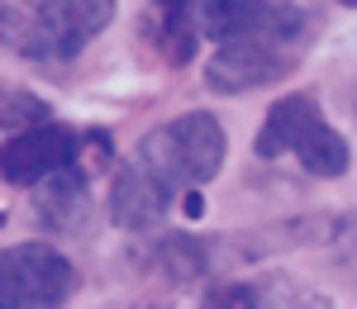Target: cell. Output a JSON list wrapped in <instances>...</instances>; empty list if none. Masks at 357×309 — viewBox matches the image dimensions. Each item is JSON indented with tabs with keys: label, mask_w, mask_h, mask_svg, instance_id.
<instances>
[{
	"label": "cell",
	"mask_w": 357,
	"mask_h": 309,
	"mask_svg": "<svg viewBox=\"0 0 357 309\" xmlns=\"http://www.w3.org/2000/svg\"><path fill=\"white\" fill-rule=\"evenodd\" d=\"M43 124H53V110L43 95H33L20 81H0V129H10V138L29 134V129H43Z\"/></svg>",
	"instance_id": "obj_11"
},
{
	"label": "cell",
	"mask_w": 357,
	"mask_h": 309,
	"mask_svg": "<svg viewBox=\"0 0 357 309\" xmlns=\"http://www.w3.org/2000/svg\"><path fill=\"white\" fill-rule=\"evenodd\" d=\"M291 309H333L324 295H301V300H291Z\"/></svg>",
	"instance_id": "obj_13"
},
{
	"label": "cell",
	"mask_w": 357,
	"mask_h": 309,
	"mask_svg": "<svg viewBox=\"0 0 357 309\" xmlns=\"http://www.w3.org/2000/svg\"><path fill=\"white\" fill-rule=\"evenodd\" d=\"M82 138L67 129V124H43V129H29V134H15V138L0 143V176L10 186H43L48 176L77 167Z\"/></svg>",
	"instance_id": "obj_6"
},
{
	"label": "cell",
	"mask_w": 357,
	"mask_h": 309,
	"mask_svg": "<svg viewBox=\"0 0 357 309\" xmlns=\"http://www.w3.org/2000/svg\"><path fill=\"white\" fill-rule=\"evenodd\" d=\"M200 309H262V295L248 281H220L215 290H205Z\"/></svg>",
	"instance_id": "obj_12"
},
{
	"label": "cell",
	"mask_w": 357,
	"mask_h": 309,
	"mask_svg": "<svg viewBox=\"0 0 357 309\" xmlns=\"http://www.w3.org/2000/svg\"><path fill=\"white\" fill-rule=\"evenodd\" d=\"M77 290V267L53 243H15L0 253V309H62Z\"/></svg>",
	"instance_id": "obj_5"
},
{
	"label": "cell",
	"mask_w": 357,
	"mask_h": 309,
	"mask_svg": "<svg viewBox=\"0 0 357 309\" xmlns=\"http://www.w3.org/2000/svg\"><path fill=\"white\" fill-rule=\"evenodd\" d=\"M114 19L110 0H33L0 5V43L29 62H72Z\"/></svg>",
	"instance_id": "obj_3"
},
{
	"label": "cell",
	"mask_w": 357,
	"mask_h": 309,
	"mask_svg": "<svg viewBox=\"0 0 357 309\" xmlns=\"http://www.w3.org/2000/svg\"><path fill=\"white\" fill-rule=\"evenodd\" d=\"M319 29L314 5H267V19L248 29L243 38L220 43L205 62V86L215 95H243L257 86L286 81L305 62V48Z\"/></svg>",
	"instance_id": "obj_1"
},
{
	"label": "cell",
	"mask_w": 357,
	"mask_h": 309,
	"mask_svg": "<svg viewBox=\"0 0 357 309\" xmlns=\"http://www.w3.org/2000/svg\"><path fill=\"white\" fill-rule=\"evenodd\" d=\"M252 152H257L262 162H272V157H296L310 176H343V171L353 167L348 138L324 119L319 100H314L310 90H291V95L272 100V110L262 119V134L252 143Z\"/></svg>",
	"instance_id": "obj_4"
},
{
	"label": "cell",
	"mask_w": 357,
	"mask_h": 309,
	"mask_svg": "<svg viewBox=\"0 0 357 309\" xmlns=\"http://www.w3.org/2000/svg\"><path fill=\"white\" fill-rule=\"evenodd\" d=\"M229 157V134L215 114L205 110H191V114H176L158 124L148 138L134 148V162L167 200H176L181 191L195 196L205 181H215Z\"/></svg>",
	"instance_id": "obj_2"
},
{
	"label": "cell",
	"mask_w": 357,
	"mask_h": 309,
	"mask_svg": "<svg viewBox=\"0 0 357 309\" xmlns=\"http://www.w3.org/2000/svg\"><path fill=\"white\" fill-rule=\"evenodd\" d=\"M105 205H110V219L119 228H129V233H148V228L172 209V200H167L162 191H158V186L134 167V162H124V167L114 171Z\"/></svg>",
	"instance_id": "obj_7"
},
{
	"label": "cell",
	"mask_w": 357,
	"mask_h": 309,
	"mask_svg": "<svg viewBox=\"0 0 357 309\" xmlns=\"http://www.w3.org/2000/svg\"><path fill=\"white\" fill-rule=\"evenodd\" d=\"M148 38L162 53L167 67H186L195 57V38H200L195 5H153L148 10Z\"/></svg>",
	"instance_id": "obj_10"
},
{
	"label": "cell",
	"mask_w": 357,
	"mask_h": 309,
	"mask_svg": "<svg viewBox=\"0 0 357 309\" xmlns=\"http://www.w3.org/2000/svg\"><path fill=\"white\" fill-rule=\"evenodd\" d=\"M210 248L200 243V238H191V233H162L153 248H148V271L153 276H162L167 285H176V290H186V285H195L205 271H210Z\"/></svg>",
	"instance_id": "obj_9"
},
{
	"label": "cell",
	"mask_w": 357,
	"mask_h": 309,
	"mask_svg": "<svg viewBox=\"0 0 357 309\" xmlns=\"http://www.w3.org/2000/svg\"><path fill=\"white\" fill-rule=\"evenodd\" d=\"M86 209H91V181H86L82 162L57 171V176H48V181L38 186V200H33V214H38V224L48 228V233L77 228L86 219Z\"/></svg>",
	"instance_id": "obj_8"
}]
</instances>
